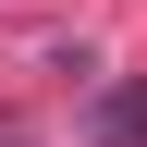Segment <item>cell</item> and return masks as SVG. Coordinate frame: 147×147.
<instances>
[{
  "label": "cell",
  "instance_id": "cell-1",
  "mask_svg": "<svg viewBox=\"0 0 147 147\" xmlns=\"http://www.w3.org/2000/svg\"><path fill=\"white\" fill-rule=\"evenodd\" d=\"M98 135L110 147H147V86H110V98H98Z\"/></svg>",
  "mask_w": 147,
  "mask_h": 147
}]
</instances>
